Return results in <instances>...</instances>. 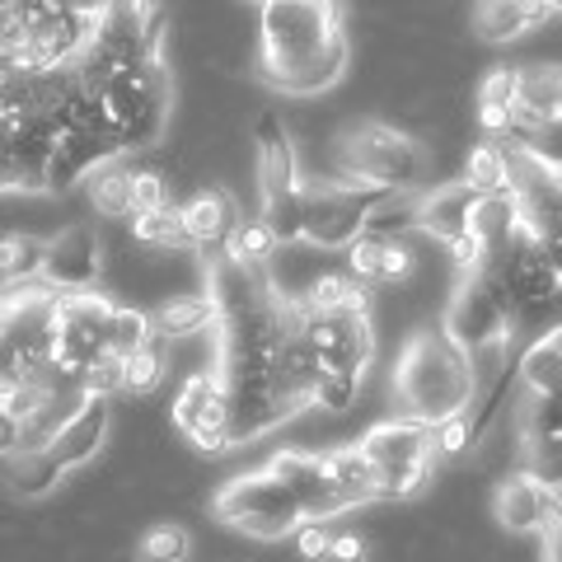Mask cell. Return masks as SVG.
I'll list each match as a JSON object with an SVG mask.
<instances>
[{
	"label": "cell",
	"instance_id": "1",
	"mask_svg": "<svg viewBox=\"0 0 562 562\" xmlns=\"http://www.w3.org/2000/svg\"><path fill=\"white\" fill-rule=\"evenodd\" d=\"M347 24L338 0H262L258 76L291 99L328 94L347 76Z\"/></svg>",
	"mask_w": 562,
	"mask_h": 562
},
{
	"label": "cell",
	"instance_id": "2",
	"mask_svg": "<svg viewBox=\"0 0 562 562\" xmlns=\"http://www.w3.org/2000/svg\"><path fill=\"white\" fill-rule=\"evenodd\" d=\"M398 408L422 422H446L473 408L479 398V366L446 328H417L394 366Z\"/></svg>",
	"mask_w": 562,
	"mask_h": 562
},
{
	"label": "cell",
	"instance_id": "3",
	"mask_svg": "<svg viewBox=\"0 0 562 562\" xmlns=\"http://www.w3.org/2000/svg\"><path fill=\"white\" fill-rule=\"evenodd\" d=\"M57 301L47 281H5L0 291V394L57 375ZM66 380V375H61Z\"/></svg>",
	"mask_w": 562,
	"mask_h": 562
},
{
	"label": "cell",
	"instance_id": "4",
	"mask_svg": "<svg viewBox=\"0 0 562 562\" xmlns=\"http://www.w3.org/2000/svg\"><path fill=\"white\" fill-rule=\"evenodd\" d=\"M357 450L371 460L375 469V487H380V502H413L427 492L431 473H436V427L422 417H390V422H375L371 431L357 441Z\"/></svg>",
	"mask_w": 562,
	"mask_h": 562
},
{
	"label": "cell",
	"instance_id": "5",
	"mask_svg": "<svg viewBox=\"0 0 562 562\" xmlns=\"http://www.w3.org/2000/svg\"><path fill=\"white\" fill-rule=\"evenodd\" d=\"M211 516L231 525L235 535L258 539V543H281L305 525V512L295 502V492L272 473V464L235 473L216 497H211Z\"/></svg>",
	"mask_w": 562,
	"mask_h": 562
},
{
	"label": "cell",
	"instance_id": "6",
	"mask_svg": "<svg viewBox=\"0 0 562 562\" xmlns=\"http://www.w3.org/2000/svg\"><path fill=\"white\" fill-rule=\"evenodd\" d=\"M422 169H427V146L390 122H361V127H347L338 140V173L357 188H413Z\"/></svg>",
	"mask_w": 562,
	"mask_h": 562
},
{
	"label": "cell",
	"instance_id": "7",
	"mask_svg": "<svg viewBox=\"0 0 562 562\" xmlns=\"http://www.w3.org/2000/svg\"><path fill=\"white\" fill-rule=\"evenodd\" d=\"M103 113H109L122 150H146L160 140L169 122V66L165 57H150L132 70H117L113 80L99 85Z\"/></svg>",
	"mask_w": 562,
	"mask_h": 562
},
{
	"label": "cell",
	"instance_id": "8",
	"mask_svg": "<svg viewBox=\"0 0 562 562\" xmlns=\"http://www.w3.org/2000/svg\"><path fill=\"white\" fill-rule=\"evenodd\" d=\"M441 328L469 351L473 366H479V361H502L506 347L516 342L512 310H506V301L497 295V286H492L483 272H469L460 286H454Z\"/></svg>",
	"mask_w": 562,
	"mask_h": 562
},
{
	"label": "cell",
	"instance_id": "9",
	"mask_svg": "<svg viewBox=\"0 0 562 562\" xmlns=\"http://www.w3.org/2000/svg\"><path fill=\"white\" fill-rule=\"evenodd\" d=\"M295 319H301V338L310 347V357L319 371L333 375H366V366L375 357V328L371 314H351V310H310L295 295Z\"/></svg>",
	"mask_w": 562,
	"mask_h": 562
},
{
	"label": "cell",
	"instance_id": "10",
	"mask_svg": "<svg viewBox=\"0 0 562 562\" xmlns=\"http://www.w3.org/2000/svg\"><path fill=\"white\" fill-rule=\"evenodd\" d=\"M301 192H305V221H301L305 249H347L366 231V202L375 198L371 188H357L342 173H328V179L305 173Z\"/></svg>",
	"mask_w": 562,
	"mask_h": 562
},
{
	"label": "cell",
	"instance_id": "11",
	"mask_svg": "<svg viewBox=\"0 0 562 562\" xmlns=\"http://www.w3.org/2000/svg\"><path fill=\"white\" fill-rule=\"evenodd\" d=\"M109 319H113V301L99 295L94 286L61 291V301H57V375L80 384V375L109 351Z\"/></svg>",
	"mask_w": 562,
	"mask_h": 562
},
{
	"label": "cell",
	"instance_id": "12",
	"mask_svg": "<svg viewBox=\"0 0 562 562\" xmlns=\"http://www.w3.org/2000/svg\"><path fill=\"white\" fill-rule=\"evenodd\" d=\"M169 417L198 450H206V454H231L235 450V441H231V394H225V380L216 371L188 375L179 398H173Z\"/></svg>",
	"mask_w": 562,
	"mask_h": 562
},
{
	"label": "cell",
	"instance_id": "13",
	"mask_svg": "<svg viewBox=\"0 0 562 562\" xmlns=\"http://www.w3.org/2000/svg\"><path fill=\"white\" fill-rule=\"evenodd\" d=\"M268 464H272L277 479L295 492V502H301L305 520H328L333 525L338 516L351 512L347 497L338 492V483H333L324 450H277Z\"/></svg>",
	"mask_w": 562,
	"mask_h": 562
},
{
	"label": "cell",
	"instance_id": "14",
	"mask_svg": "<svg viewBox=\"0 0 562 562\" xmlns=\"http://www.w3.org/2000/svg\"><path fill=\"white\" fill-rule=\"evenodd\" d=\"M57 132L0 113V192H47V155Z\"/></svg>",
	"mask_w": 562,
	"mask_h": 562
},
{
	"label": "cell",
	"instance_id": "15",
	"mask_svg": "<svg viewBox=\"0 0 562 562\" xmlns=\"http://www.w3.org/2000/svg\"><path fill=\"white\" fill-rule=\"evenodd\" d=\"M43 281L57 291H85L99 281V235L90 225H66L61 235L47 239Z\"/></svg>",
	"mask_w": 562,
	"mask_h": 562
},
{
	"label": "cell",
	"instance_id": "16",
	"mask_svg": "<svg viewBox=\"0 0 562 562\" xmlns=\"http://www.w3.org/2000/svg\"><path fill=\"white\" fill-rule=\"evenodd\" d=\"M109 427H113V398H99V394H85V403L76 413H70L66 427L52 436V454L66 464V469H80L90 464L94 454L103 450V441H109Z\"/></svg>",
	"mask_w": 562,
	"mask_h": 562
},
{
	"label": "cell",
	"instance_id": "17",
	"mask_svg": "<svg viewBox=\"0 0 562 562\" xmlns=\"http://www.w3.org/2000/svg\"><path fill=\"white\" fill-rule=\"evenodd\" d=\"M553 14V0H479L473 5V33L492 47H506L525 33H535L539 24H549Z\"/></svg>",
	"mask_w": 562,
	"mask_h": 562
},
{
	"label": "cell",
	"instance_id": "18",
	"mask_svg": "<svg viewBox=\"0 0 562 562\" xmlns=\"http://www.w3.org/2000/svg\"><path fill=\"white\" fill-rule=\"evenodd\" d=\"M254 146H258V192L262 198H277V192H295L305 179L301 169V155H295V140L286 136V127L268 113L254 132Z\"/></svg>",
	"mask_w": 562,
	"mask_h": 562
},
{
	"label": "cell",
	"instance_id": "19",
	"mask_svg": "<svg viewBox=\"0 0 562 562\" xmlns=\"http://www.w3.org/2000/svg\"><path fill=\"white\" fill-rule=\"evenodd\" d=\"M473 202H479V192H473L464 179L422 192V198H417V231L431 235V239H441V244L469 235Z\"/></svg>",
	"mask_w": 562,
	"mask_h": 562
},
{
	"label": "cell",
	"instance_id": "20",
	"mask_svg": "<svg viewBox=\"0 0 562 562\" xmlns=\"http://www.w3.org/2000/svg\"><path fill=\"white\" fill-rule=\"evenodd\" d=\"M549 502H553V492L539 487L525 469H516L512 479H502L497 483V497H492V506H497V520L512 535H539L543 530V516H549Z\"/></svg>",
	"mask_w": 562,
	"mask_h": 562
},
{
	"label": "cell",
	"instance_id": "21",
	"mask_svg": "<svg viewBox=\"0 0 562 562\" xmlns=\"http://www.w3.org/2000/svg\"><path fill=\"white\" fill-rule=\"evenodd\" d=\"M179 216H183V235L188 244H202V249H221L225 235L235 231V202L225 198L221 188H202V192H192V198L179 206Z\"/></svg>",
	"mask_w": 562,
	"mask_h": 562
},
{
	"label": "cell",
	"instance_id": "22",
	"mask_svg": "<svg viewBox=\"0 0 562 562\" xmlns=\"http://www.w3.org/2000/svg\"><path fill=\"white\" fill-rule=\"evenodd\" d=\"M150 328L160 342H183V338H198V333L216 328V301L206 291L198 295H169L150 310Z\"/></svg>",
	"mask_w": 562,
	"mask_h": 562
},
{
	"label": "cell",
	"instance_id": "23",
	"mask_svg": "<svg viewBox=\"0 0 562 562\" xmlns=\"http://www.w3.org/2000/svg\"><path fill=\"white\" fill-rule=\"evenodd\" d=\"M66 473H70V469H66L47 446H38V450H20V454H10V460H5L10 492H14V497H24V502H43V497H52V492L61 487Z\"/></svg>",
	"mask_w": 562,
	"mask_h": 562
},
{
	"label": "cell",
	"instance_id": "24",
	"mask_svg": "<svg viewBox=\"0 0 562 562\" xmlns=\"http://www.w3.org/2000/svg\"><path fill=\"white\" fill-rule=\"evenodd\" d=\"M562 109V61H535L520 66V94L516 117L520 122H549Z\"/></svg>",
	"mask_w": 562,
	"mask_h": 562
},
{
	"label": "cell",
	"instance_id": "25",
	"mask_svg": "<svg viewBox=\"0 0 562 562\" xmlns=\"http://www.w3.org/2000/svg\"><path fill=\"white\" fill-rule=\"evenodd\" d=\"M417 198L422 192L413 188H390V192H375L366 202V231L361 235H375V239H403L417 231Z\"/></svg>",
	"mask_w": 562,
	"mask_h": 562
},
{
	"label": "cell",
	"instance_id": "26",
	"mask_svg": "<svg viewBox=\"0 0 562 562\" xmlns=\"http://www.w3.org/2000/svg\"><path fill=\"white\" fill-rule=\"evenodd\" d=\"M525 216V202H520V192H483L479 202H473V216H469V231L479 235L487 249H502L506 239L516 235V225Z\"/></svg>",
	"mask_w": 562,
	"mask_h": 562
},
{
	"label": "cell",
	"instance_id": "27",
	"mask_svg": "<svg viewBox=\"0 0 562 562\" xmlns=\"http://www.w3.org/2000/svg\"><path fill=\"white\" fill-rule=\"evenodd\" d=\"M516 384L525 394H562V338H535L516 357Z\"/></svg>",
	"mask_w": 562,
	"mask_h": 562
},
{
	"label": "cell",
	"instance_id": "28",
	"mask_svg": "<svg viewBox=\"0 0 562 562\" xmlns=\"http://www.w3.org/2000/svg\"><path fill=\"white\" fill-rule=\"evenodd\" d=\"M328 460V473L333 483H338V492L347 497V506L357 512V506H375L380 502V487H375V469L371 460L357 450V446H338V450H324Z\"/></svg>",
	"mask_w": 562,
	"mask_h": 562
},
{
	"label": "cell",
	"instance_id": "29",
	"mask_svg": "<svg viewBox=\"0 0 562 562\" xmlns=\"http://www.w3.org/2000/svg\"><path fill=\"white\" fill-rule=\"evenodd\" d=\"M460 179L479 192V198L483 192H512L516 188V160H512V150H506L502 140H483V146L469 150Z\"/></svg>",
	"mask_w": 562,
	"mask_h": 562
},
{
	"label": "cell",
	"instance_id": "30",
	"mask_svg": "<svg viewBox=\"0 0 562 562\" xmlns=\"http://www.w3.org/2000/svg\"><path fill=\"white\" fill-rule=\"evenodd\" d=\"M221 249L231 254L235 262H244V268L268 272V268H272V258L281 254V239L272 235V225H268V221L254 216V221H235V231L225 235Z\"/></svg>",
	"mask_w": 562,
	"mask_h": 562
},
{
	"label": "cell",
	"instance_id": "31",
	"mask_svg": "<svg viewBox=\"0 0 562 562\" xmlns=\"http://www.w3.org/2000/svg\"><path fill=\"white\" fill-rule=\"evenodd\" d=\"M165 375H169V361H165V347H160V338L140 342V347L132 351V357H122V394L146 398V394L160 390Z\"/></svg>",
	"mask_w": 562,
	"mask_h": 562
},
{
	"label": "cell",
	"instance_id": "32",
	"mask_svg": "<svg viewBox=\"0 0 562 562\" xmlns=\"http://www.w3.org/2000/svg\"><path fill=\"white\" fill-rule=\"evenodd\" d=\"M47 239L38 235H0V281H38Z\"/></svg>",
	"mask_w": 562,
	"mask_h": 562
},
{
	"label": "cell",
	"instance_id": "33",
	"mask_svg": "<svg viewBox=\"0 0 562 562\" xmlns=\"http://www.w3.org/2000/svg\"><path fill=\"white\" fill-rule=\"evenodd\" d=\"M90 206L99 216H132V169H122V160L90 173Z\"/></svg>",
	"mask_w": 562,
	"mask_h": 562
},
{
	"label": "cell",
	"instance_id": "34",
	"mask_svg": "<svg viewBox=\"0 0 562 562\" xmlns=\"http://www.w3.org/2000/svg\"><path fill=\"white\" fill-rule=\"evenodd\" d=\"M520 469L539 487L562 492V436H520Z\"/></svg>",
	"mask_w": 562,
	"mask_h": 562
},
{
	"label": "cell",
	"instance_id": "35",
	"mask_svg": "<svg viewBox=\"0 0 562 562\" xmlns=\"http://www.w3.org/2000/svg\"><path fill=\"white\" fill-rule=\"evenodd\" d=\"M132 239L150 244V249H183V216L179 206H155V211H132Z\"/></svg>",
	"mask_w": 562,
	"mask_h": 562
},
{
	"label": "cell",
	"instance_id": "36",
	"mask_svg": "<svg viewBox=\"0 0 562 562\" xmlns=\"http://www.w3.org/2000/svg\"><path fill=\"white\" fill-rule=\"evenodd\" d=\"M192 553V535L183 530V525H150L146 535H140L136 543V558L140 562H188Z\"/></svg>",
	"mask_w": 562,
	"mask_h": 562
},
{
	"label": "cell",
	"instance_id": "37",
	"mask_svg": "<svg viewBox=\"0 0 562 562\" xmlns=\"http://www.w3.org/2000/svg\"><path fill=\"white\" fill-rule=\"evenodd\" d=\"M155 328H150V314L146 310H132V305H113V319H109V351L113 357H132L140 342H150Z\"/></svg>",
	"mask_w": 562,
	"mask_h": 562
},
{
	"label": "cell",
	"instance_id": "38",
	"mask_svg": "<svg viewBox=\"0 0 562 562\" xmlns=\"http://www.w3.org/2000/svg\"><path fill=\"white\" fill-rule=\"evenodd\" d=\"M520 436H562V394H525Z\"/></svg>",
	"mask_w": 562,
	"mask_h": 562
},
{
	"label": "cell",
	"instance_id": "39",
	"mask_svg": "<svg viewBox=\"0 0 562 562\" xmlns=\"http://www.w3.org/2000/svg\"><path fill=\"white\" fill-rule=\"evenodd\" d=\"M357 390H361L357 375L319 371V380H314V408H324V413H347L351 403H357Z\"/></svg>",
	"mask_w": 562,
	"mask_h": 562
},
{
	"label": "cell",
	"instance_id": "40",
	"mask_svg": "<svg viewBox=\"0 0 562 562\" xmlns=\"http://www.w3.org/2000/svg\"><path fill=\"white\" fill-rule=\"evenodd\" d=\"M413 277H417V254H413L408 235H403V239H384V249H380V281L403 286V281H413Z\"/></svg>",
	"mask_w": 562,
	"mask_h": 562
},
{
	"label": "cell",
	"instance_id": "41",
	"mask_svg": "<svg viewBox=\"0 0 562 562\" xmlns=\"http://www.w3.org/2000/svg\"><path fill=\"white\" fill-rule=\"evenodd\" d=\"M380 249H384V239H375V235H357L347 244V272L357 277V281H380Z\"/></svg>",
	"mask_w": 562,
	"mask_h": 562
},
{
	"label": "cell",
	"instance_id": "42",
	"mask_svg": "<svg viewBox=\"0 0 562 562\" xmlns=\"http://www.w3.org/2000/svg\"><path fill=\"white\" fill-rule=\"evenodd\" d=\"M80 390H85V394H99V398L122 394V357H113V351H103V357L90 366V371L80 375Z\"/></svg>",
	"mask_w": 562,
	"mask_h": 562
},
{
	"label": "cell",
	"instance_id": "43",
	"mask_svg": "<svg viewBox=\"0 0 562 562\" xmlns=\"http://www.w3.org/2000/svg\"><path fill=\"white\" fill-rule=\"evenodd\" d=\"M516 94H520V66H497L479 85V103H502V109H516Z\"/></svg>",
	"mask_w": 562,
	"mask_h": 562
},
{
	"label": "cell",
	"instance_id": "44",
	"mask_svg": "<svg viewBox=\"0 0 562 562\" xmlns=\"http://www.w3.org/2000/svg\"><path fill=\"white\" fill-rule=\"evenodd\" d=\"M473 446H479V436H473V427H469V413L436 422V450H441L446 460H454V454H464Z\"/></svg>",
	"mask_w": 562,
	"mask_h": 562
},
{
	"label": "cell",
	"instance_id": "45",
	"mask_svg": "<svg viewBox=\"0 0 562 562\" xmlns=\"http://www.w3.org/2000/svg\"><path fill=\"white\" fill-rule=\"evenodd\" d=\"M291 539H295V553H301L305 562H328V549H333V525H328V520H305Z\"/></svg>",
	"mask_w": 562,
	"mask_h": 562
},
{
	"label": "cell",
	"instance_id": "46",
	"mask_svg": "<svg viewBox=\"0 0 562 562\" xmlns=\"http://www.w3.org/2000/svg\"><path fill=\"white\" fill-rule=\"evenodd\" d=\"M169 206V183L155 169H136L132 173V211H155Z\"/></svg>",
	"mask_w": 562,
	"mask_h": 562
},
{
	"label": "cell",
	"instance_id": "47",
	"mask_svg": "<svg viewBox=\"0 0 562 562\" xmlns=\"http://www.w3.org/2000/svg\"><path fill=\"white\" fill-rule=\"evenodd\" d=\"M535 539H539V562H562V492H553L549 516H543V530Z\"/></svg>",
	"mask_w": 562,
	"mask_h": 562
},
{
	"label": "cell",
	"instance_id": "48",
	"mask_svg": "<svg viewBox=\"0 0 562 562\" xmlns=\"http://www.w3.org/2000/svg\"><path fill=\"white\" fill-rule=\"evenodd\" d=\"M446 249H450V258H454V268H460V277H469V272H479V268H483V262H487V254H492V249H487V244H483L479 235H473V231H469V235H460V239H450V244H446Z\"/></svg>",
	"mask_w": 562,
	"mask_h": 562
},
{
	"label": "cell",
	"instance_id": "49",
	"mask_svg": "<svg viewBox=\"0 0 562 562\" xmlns=\"http://www.w3.org/2000/svg\"><path fill=\"white\" fill-rule=\"evenodd\" d=\"M328 562H371V539L357 530H333Z\"/></svg>",
	"mask_w": 562,
	"mask_h": 562
},
{
	"label": "cell",
	"instance_id": "50",
	"mask_svg": "<svg viewBox=\"0 0 562 562\" xmlns=\"http://www.w3.org/2000/svg\"><path fill=\"white\" fill-rule=\"evenodd\" d=\"M24 450V431H20V417L10 413V403L0 398V460H10V454Z\"/></svg>",
	"mask_w": 562,
	"mask_h": 562
},
{
	"label": "cell",
	"instance_id": "51",
	"mask_svg": "<svg viewBox=\"0 0 562 562\" xmlns=\"http://www.w3.org/2000/svg\"><path fill=\"white\" fill-rule=\"evenodd\" d=\"M66 5L70 10H76V14H85V20H103V10H109V0H66Z\"/></svg>",
	"mask_w": 562,
	"mask_h": 562
},
{
	"label": "cell",
	"instance_id": "52",
	"mask_svg": "<svg viewBox=\"0 0 562 562\" xmlns=\"http://www.w3.org/2000/svg\"><path fill=\"white\" fill-rule=\"evenodd\" d=\"M558 117H562V109H558Z\"/></svg>",
	"mask_w": 562,
	"mask_h": 562
},
{
	"label": "cell",
	"instance_id": "53",
	"mask_svg": "<svg viewBox=\"0 0 562 562\" xmlns=\"http://www.w3.org/2000/svg\"><path fill=\"white\" fill-rule=\"evenodd\" d=\"M258 5H262V0H258Z\"/></svg>",
	"mask_w": 562,
	"mask_h": 562
}]
</instances>
